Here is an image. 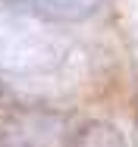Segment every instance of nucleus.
Listing matches in <instances>:
<instances>
[{
	"label": "nucleus",
	"mask_w": 138,
	"mask_h": 147,
	"mask_svg": "<svg viewBox=\"0 0 138 147\" xmlns=\"http://www.w3.org/2000/svg\"><path fill=\"white\" fill-rule=\"evenodd\" d=\"M69 135L66 116L50 107H0V147H60Z\"/></svg>",
	"instance_id": "f03ea898"
},
{
	"label": "nucleus",
	"mask_w": 138,
	"mask_h": 147,
	"mask_svg": "<svg viewBox=\"0 0 138 147\" xmlns=\"http://www.w3.org/2000/svg\"><path fill=\"white\" fill-rule=\"evenodd\" d=\"M66 147H129V141H126V135H122L113 122L91 119V122L79 125V128L69 135Z\"/></svg>",
	"instance_id": "20e7f679"
},
{
	"label": "nucleus",
	"mask_w": 138,
	"mask_h": 147,
	"mask_svg": "<svg viewBox=\"0 0 138 147\" xmlns=\"http://www.w3.org/2000/svg\"><path fill=\"white\" fill-rule=\"evenodd\" d=\"M104 0H0V9L19 13L38 22H85L91 19Z\"/></svg>",
	"instance_id": "7ed1b4c3"
},
{
	"label": "nucleus",
	"mask_w": 138,
	"mask_h": 147,
	"mask_svg": "<svg viewBox=\"0 0 138 147\" xmlns=\"http://www.w3.org/2000/svg\"><path fill=\"white\" fill-rule=\"evenodd\" d=\"M72 57V44L19 13L0 9V78H47Z\"/></svg>",
	"instance_id": "f257e3e1"
}]
</instances>
